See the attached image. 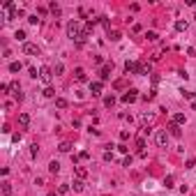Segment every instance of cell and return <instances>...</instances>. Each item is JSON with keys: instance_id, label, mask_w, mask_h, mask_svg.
Instances as JSON below:
<instances>
[{"instance_id": "1", "label": "cell", "mask_w": 196, "mask_h": 196, "mask_svg": "<svg viewBox=\"0 0 196 196\" xmlns=\"http://www.w3.org/2000/svg\"><path fill=\"white\" fill-rule=\"evenodd\" d=\"M81 35V30H79V21H69L67 23V37L69 39H76Z\"/></svg>"}, {"instance_id": "2", "label": "cell", "mask_w": 196, "mask_h": 196, "mask_svg": "<svg viewBox=\"0 0 196 196\" xmlns=\"http://www.w3.org/2000/svg\"><path fill=\"white\" fill-rule=\"evenodd\" d=\"M39 79L46 83V86H49L51 83V79H53V72H51V67H42L39 69Z\"/></svg>"}, {"instance_id": "3", "label": "cell", "mask_w": 196, "mask_h": 196, "mask_svg": "<svg viewBox=\"0 0 196 196\" xmlns=\"http://www.w3.org/2000/svg\"><path fill=\"white\" fill-rule=\"evenodd\" d=\"M23 53H28V56H39V46L26 42V44H23Z\"/></svg>"}, {"instance_id": "4", "label": "cell", "mask_w": 196, "mask_h": 196, "mask_svg": "<svg viewBox=\"0 0 196 196\" xmlns=\"http://www.w3.org/2000/svg\"><path fill=\"white\" fill-rule=\"evenodd\" d=\"M136 99H139V90H127L122 95V102L125 104H132V102H136Z\"/></svg>"}, {"instance_id": "5", "label": "cell", "mask_w": 196, "mask_h": 196, "mask_svg": "<svg viewBox=\"0 0 196 196\" xmlns=\"http://www.w3.org/2000/svg\"><path fill=\"white\" fill-rule=\"evenodd\" d=\"M102 90H104V83H102V81H92V83H90V92L95 95V97H99Z\"/></svg>"}, {"instance_id": "6", "label": "cell", "mask_w": 196, "mask_h": 196, "mask_svg": "<svg viewBox=\"0 0 196 196\" xmlns=\"http://www.w3.org/2000/svg\"><path fill=\"white\" fill-rule=\"evenodd\" d=\"M111 69H113V62H106L104 67H102V72H99V76H102V81H106L111 76Z\"/></svg>"}, {"instance_id": "7", "label": "cell", "mask_w": 196, "mask_h": 196, "mask_svg": "<svg viewBox=\"0 0 196 196\" xmlns=\"http://www.w3.org/2000/svg\"><path fill=\"white\" fill-rule=\"evenodd\" d=\"M182 134V129H180V125H175L173 120L169 122V136H180Z\"/></svg>"}, {"instance_id": "8", "label": "cell", "mask_w": 196, "mask_h": 196, "mask_svg": "<svg viewBox=\"0 0 196 196\" xmlns=\"http://www.w3.org/2000/svg\"><path fill=\"white\" fill-rule=\"evenodd\" d=\"M74 76H76V81H81V83H86V81H88L86 69H81V67H76V69H74Z\"/></svg>"}, {"instance_id": "9", "label": "cell", "mask_w": 196, "mask_h": 196, "mask_svg": "<svg viewBox=\"0 0 196 196\" xmlns=\"http://www.w3.org/2000/svg\"><path fill=\"white\" fill-rule=\"evenodd\" d=\"M157 143L162 145V148L169 143V132H157Z\"/></svg>"}, {"instance_id": "10", "label": "cell", "mask_w": 196, "mask_h": 196, "mask_svg": "<svg viewBox=\"0 0 196 196\" xmlns=\"http://www.w3.org/2000/svg\"><path fill=\"white\" fill-rule=\"evenodd\" d=\"M136 67H139V62H134V60H127L125 62V72H132V74H136Z\"/></svg>"}, {"instance_id": "11", "label": "cell", "mask_w": 196, "mask_h": 196, "mask_svg": "<svg viewBox=\"0 0 196 196\" xmlns=\"http://www.w3.org/2000/svg\"><path fill=\"white\" fill-rule=\"evenodd\" d=\"M19 122H21V127H28V125H30V115L28 113H19Z\"/></svg>"}, {"instance_id": "12", "label": "cell", "mask_w": 196, "mask_h": 196, "mask_svg": "<svg viewBox=\"0 0 196 196\" xmlns=\"http://www.w3.org/2000/svg\"><path fill=\"white\" fill-rule=\"evenodd\" d=\"M175 30H178V32L187 30V21H185V19H178V21H175Z\"/></svg>"}, {"instance_id": "13", "label": "cell", "mask_w": 196, "mask_h": 196, "mask_svg": "<svg viewBox=\"0 0 196 196\" xmlns=\"http://www.w3.org/2000/svg\"><path fill=\"white\" fill-rule=\"evenodd\" d=\"M74 171H76V175H79V180H83V178L88 175V169H86V166H76Z\"/></svg>"}, {"instance_id": "14", "label": "cell", "mask_w": 196, "mask_h": 196, "mask_svg": "<svg viewBox=\"0 0 196 196\" xmlns=\"http://www.w3.org/2000/svg\"><path fill=\"white\" fill-rule=\"evenodd\" d=\"M173 122H175V125H185V122H187L185 113H175V115H173Z\"/></svg>"}, {"instance_id": "15", "label": "cell", "mask_w": 196, "mask_h": 196, "mask_svg": "<svg viewBox=\"0 0 196 196\" xmlns=\"http://www.w3.org/2000/svg\"><path fill=\"white\" fill-rule=\"evenodd\" d=\"M49 9H51V12H53L56 16H60V5H58L56 0H53V2H49Z\"/></svg>"}, {"instance_id": "16", "label": "cell", "mask_w": 196, "mask_h": 196, "mask_svg": "<svg viewBox=\"0 0 196 196\" xmlns=\"http://www.w3.org/2000/svg\"><path fill=\"white\" fill-rule=\"evenodd\" d=\"M0 189H2V196H9V194H12V185H9V182H2Z\"/></svg>"}, {"instance_id": "17", "label": "cell", "mask_w": 196, "mask_h": 196, "mask_svg": "<svg viewBox=\"0 0 196 196\" xmlns=\"http://www.w3.org/2000/svg\"><path fill=\"white\" fill-rule=\"evenodd\" d=\"M21 67H23V65H21V62H9V72H12V74H16V72H21Z\"/></svg>"}, {"instance_id": "18", "label": "cell", "mask_w": 196, "mask_h": 196, "mask_svg": "<svg viewBox=\"0 0 196 196\" xmlns=\"http://www.w3.org/2000/svg\"><path fill=\"white\" fill-rule=\"evenodd\" d=\"M113 104H115V97H113V95H109V97H104V106H106V109H111Z\"/></svg>"}, {"instance_id": "19", "label": "cell", "mask_w": 196, "mask_h": 196, "mask_svg": "<svg viewBox=\"0 0 196 196\" xmlns=\"http://www.w3.org/2000/svg\"><path fill=\"white\" fill-rule=\"evenodd\" d=\"M49 171H51V173H58V171H60V162H56V159H53V162L49 164Z\"/></svg>"}, {"instance_id": "20", "label": "cell", "mask_w": 196, "mask_h": 196, "mask_svg": "<svg viewBox=\"0 0 196 196\" xmlns=\"http://www.w3.org/2000/svg\"><path fill=\"white\" fill-rule=\"evenodd\" d=\"M42 95H44V97H56V90H53L51 86H46V88H44V92H42Z\"/></svg>"}, {"instance_id": "21", "label": "cell", "mask_w": 196, "mask_h": 196, "mask_svg": "<svg viewBox=\"0 0 196 196\" xmlns=\"http://www.w3.org/2000/svg\"><path fill=\"white\" fill-rule=\"evenodd\" d=\"M58 150H60V152H69V150H72V143H67V141H62Z\"/></svg>"}, {"instance_id": "22", "label": "cell", "mask_w": 196, "mask_h": 196, "mask_svg": "<svg viewBox=\"0 0 196 196\" xmlns=\"http://www.w3.org/2000/svg\"><path fill=\"white\" fill-rule=\"evenodd\" d=\"M145 37H148V42H157V39H159V35H157L155 30H150V32H145Z\"/></svg>"}, {"instance_id": "23", "label": "cell", "mask_w": 196, "mask_h": 196, "mask_svg": "<svg viewBox=\"0 0 196 196\" xmlns=\"http://www.w3.org/2000/svg\"><path fill=\"white\" fill-rule=\"evenodd\" d=\"M120 37H122V35L118 32V30H111V32H109V39H111V42H118Z\"/></svg>"}, {"instance_id": "24", "label": "cell", "mask_w": 196, "mask_h": 196, "mask_svg": "<svg viewBox=\"0 0 196 196\" xmlns=\"http://www.w3.org/2000/svg\"><path fill=\"white\" fill-rule=\"evenodd\" d=\"M182 97H185V99H192V102H194V99H196V92H192V90H182Z\"/></svg>"}, {"instance_id": "25", "label": "cell", "mask_w": 196, "mask_h": 196, "mask_svg": "<svg viewBox=\"0 0 196 196\" xmlns=\"http://www.w3.org/2000/svg\"><path fill=\"white\" fill-rule=\"evenodd\" d=\"M164 187H166V189L173 187V175H166V178H164Z\"/></svg>"}, {"instance_id": "26", "label": "cell", "mask_w": 196, "mask_h": 196, "mask_svg": "<svg viewBox=\"0 0 196 196\" xmlns=\"http://www.w3.org/2000/svg\"><path fill=\"white\" fill-rule=\"evenodd\" d=\"M56 106H58V109H67V99L58 97V99H56Z\"/></svg>"}, {"instance_id": "27", "label": "cell", "mask_w": 196, "mask_h": 196, "mask_svg": "<svg viewBox=\"0 0 196 196\" xmlns=\"http://www.w3.org/2000/svg\"><path fill=\"white\" fill-rule=\"evenodd\" d=\"M136 148H139V152L145 150V139H136Z\"/></svg>"}, {"instance_id": "28", "label": "cell", "mask_w": 196, "mask_h": 196, "mask_svg": "<svg viewBox=\"0 0 196 196\" xmlns=\"http://www.w3.org/2000/svg\"><path fill=\"white\" fill-rule=\"evenodd\" d=\"M14 37L19 39V42H23V44H26V32H23V30H16V32H14Z\"/></svg>"}, {"instance_id": "29", "label": "cell", "mask_w": 196, "mask_h": 196, "mask_svg": "<svg viewBox=\"0 0 196 196\" xmlns=\"http://www.w3.org/2000/svg\"><path fill=\"white\" fill-rule=\"evenodd\" d=\"M74 192H83V180H74Z\"/></svg>"}, {"instance_id": "30", "label": "cell", "mask_w": 196, "mask_h": 196, "mask_svg": "<svg viewBox=\"0 0 196 196\" xmlns=\"http://www.w3.org/2000/svg\"><path fill=\"white\" fill-rule=\"evenodd\" d=\"M155 95H157V90H150V92L143 95V99H145V102H150V99H155Z\"/></svg>"}, {"instance_id": "31", "label": "cell", "mask_w": 196, "mask_h": 196, "mask_svg": "<svg viewBox=\"0 0 196 196\" xmlns=\"http://www.w3.org/2000/svg\"><path fill=\"white\" fill-rule=\"evenodd\" d=\"M69 189H72V187H69V185H60V187H58V194H67V192H69Z\"/></svg>"}, {"instance_id": "32", "label": "cell", "mask_w": 196, "mask_h": 196, "mask_svg": "<svg viewBox=\"0 0 196 196\" xmlns=\"http://www.w3.org/2000/svg\"><path fill=\"white\" fill-rule=\"evenodd\" d=\"M37 152H39V148H37V143H32V145H30V155H32V157H37Z\"/></svg>"}, {"instance_id": "33", "label": "cell", "mask_w": 196, "mask_h": 196, "mask_svg": "<svg viewBox=\"0 0 196 196\" xmlns=\"http://www.w3.org/2000/svg\"><path fill=\"white\" fill-rule=\"evenodd\" d=\"M132 162H134V157L129 155V157H125V162H122V166H132Z\"/></svg>"}, {"instance_id": "34", "label": "cell", "mask_w": 196, "mask_h": 196, "mask_svg": "<svg viewBox=\"0 0 196 196\" xmlns=\"http://www.w3.org/2000/svg\"><path fill=\"white\" fill-rule=\"evenodd\" d=\"M12 141H14V143H19V141H21V132H16V134H12Z\"/></svg>"}, {"instance_id": "35", "label": "cell", "mask_w": 196, "mask_h": 196, "mask_svg": "<svg viewBox=\"0 0 196 196\" xmlns=\"http://www.w3.org/2000/svg\"><path fill=\"white\" fill-rule=\"evenodd\" d=\"M62 72H65V67H62V65H56V72H53V74L58 76V74H62Z\"/></svg>"}, {"instance_id": "36", "label": "cell", "mask_w": 196, "mask_h": 196, "mask_svg": "<svg viewBox=\"0 0 196 196\" xmlns=\"http://www.w3.org/2000/svg\"><path fill=\"white\" fill-rule=\"evenodd\" d=\"M120 139H122V141L129 139V132H127V129H122V132H120Z\"/></svg>"}, {"instance_id": "37", "label": "cell", "mask_w": 196, "mask_h": 196, "mask_svg": "<svg viewBox=\"0 0 196 196\" xmlns=\"http://www.w3.org/2000/svg\"><path fill=\"white\" fill-rule=\"evenodd\" d=\"M79 159H90V152H88V150H83L81 155H79Z\"/></svg>"}, {"instance_id": "38", "label": "cell", "mask_w": 196, "mask_h": 196, "mask_svg": "<svg viewBox=\"0 0 196 196\" xmlns=\"http://www.w3.org/2000/svg\"><path fill=\"white\" fill-rule=\"evenodd\" d=\"M28 21H30L32 26H37V23H39V19H37V16H28Z\"/></svg>"}, {"instance_id": "39", "label": "cell", "mask_w": 196, "mask_h": 196, "mask_svg": "<svg viewBox=\"0 0 196 196\" xmlns=\"http://www.w3.org/2000/svg\"><path fill=\"white\" fill-rule=\"evenodd\" d=\"M120 118H122V120H127V122H132V115H129V113H120Z\"/></svg>"}, {"instance_id": "40", "label": "cell", "mask_w": 196, "mask_h": 196, "mask_svg": "<svg viewBox=\"0 0 196 196\" xmlns=\"http://www.w3.org/2000/svg\"><path fill=\"white\" fill-rule=\"evenodd\" d=\"M192 109H194V111H196V99H194V102H192Z\"/></svg>"}, {"instance_id": "41", "label": "cell", "mask_w": 196, "mask_h": 196, "mask_svg": "<svg viewBox=\"0 0 196 196\" xmlns=\"http://www.w3.org/2000/svg\"><path fill=\"white\" fill-rule=\"evenodd\" d=\"M46 196H58V194H56V192H49V194H46Z\"/></svg>"}]
</instances>
